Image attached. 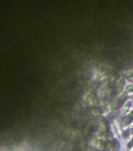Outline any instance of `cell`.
<instances>
[{"label":"cell","mask_w":133,"mask_h":151,"mask_svg":"<svg viewBox=\"0 0 133 151\" xmlns=\"http://www.w3.org/2000/svg\"><path fill=\"white\" fill-rule=\"evenodd\" d=\"M127 96V91H124L123 93L120 94L119 97L117 98V99L116 100V101L115 102V108H119L120 106H122L123 101L125 99Z\"/></svg>","instance_id":"6da1fadb"},{"label":"cell","mask_w":133,"mask_h":151,"mask_svg":"<svg viewBox=\"0 0 133 151\" xmlns=\"http://www.w3.org/2000/svg\"><path fill=\"white\" fill-rule=\"evenodd\" d=\"M133 120V111L131 112V113H129V115L125 116V118L123 120V122H122V127H127L129 124H131L132 121Z\"/></svg>","instance_id":"7a4b0ae2"},{"label":"cell","mask_w":133,"mask_h":151,"mask_svg":"<svg viewBox=\"0 0 133 151\" xmlns=\"http://www.w3.org/2000/svg\"><path fill=\"white\" fill-rule=\"evenodd\" d=\"M130 106H131V102L130 101H127L126 103L124 104V106H123V108L120 112V116H122L125 115L127 113V112L129 110V109H130Z\"/></svg>","instance_id":"3957f363"},{"label":"cell","mask_w":133,"mask_h":151,"mask_svg":"<svg viewBox=\"0 0 133 151\" xmlns=\"http://www.w3.org/2000/svg\"><path fill=\"white\" fill-rule=\"evenodd\" d=\"M128 151H133V136L128 145Z\"/></svg>","instance_id":"277c9868"},{"label":"cell","mask_w":133,"mask_h":151,"mask_svg":"<svg viewBox=\"0 0 133 151\" xmlns=\"http://www.w3.org/2000/svg\"><path fill=\"white\" fill-rule=\"evenodd\" d=\"M126 90L127 91H133V83L126 86Z\"/></svg>","instance_id":"5b68a950"},{"label":"cell","mask_w":133,"mask_h":151,"mask_svg":"<svg viewBox=\"0 0 133 151\" xmlns=\"http://www.w3.org/2000/svg\"><path fill=\"white\" fill-rule=\"evenodd\" d=\"M132 101H133V98H132Z\"/></svg>","instance_id":"8992f818"}]
</instances>
